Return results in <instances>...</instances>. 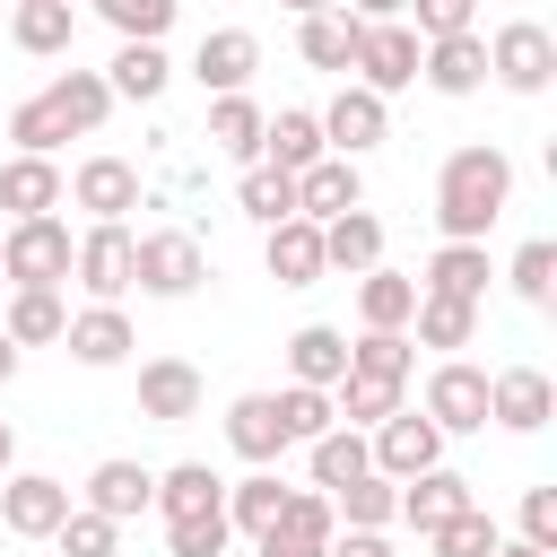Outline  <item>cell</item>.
Instances as JSON below:
<instances>
[{"label":"cell","instance_id":"6","mask_svg":"<svg viewBox=\"0 0 557 557\" xmlns=\"http://www.w3.org/2000/svg\"><path fill=\"white\" fill-rule=\"evenodd\" d=\"M131 218H87V235L70 244V278L87 287V305H122L131 296Z\"/></svg>","mask_w":557,"mask_h":557},{"label":"cell","instance_id":"30","mask_svg":"<svg viewBox=\"0 0 557 557\" xmlns=\"http://www.w3.org/2000/svg\"><path fill=\"white\" fill-rule=\"evenodd\" d=\"M409 313H418V278L409 270H357V331H409Z\"/></svg>","mask_w":557,"mask_h":557},{"label":"cell","instance_id":"9","mask_svg":"<svg viewBox=\"0 0 557 557\" xmlns=\"http://www.w3.org/2000/svg\"><path fill=\"white\" fill-rule=\"evenodd\" d=\"M70 505H78V496H70V479H52V470H9V479H0V531H9V540H52Z\"/></svg>","mask_w":557,"mask_h":557},{"label":"cell","instance_id":"1","mask_svg":"<svg viewBox=\"0 0 557 557\" xmlns=\"http://www.w3.org/2000/svg\"><path fill=\"white\" fill-rule=\"evenodd\" d=\"M513 209V157L496 139H470L435 165V235L444 244H487V226Z\"/></svg>","mask_w":557,"mask_h":557},{"label":"cell","instance_id":"53","mask_svg":"<svg viewBox=\"0 0 557 557\" xmlns=\"http://www.w3.org/2000/svg\"><path fill=\"white\" fill-rule=\"evenodd\" d=\"M17 357H26V348H17L9 331H0V383H17Z\"/></svg>","mask_w":557,"mask_h":557},{"label":"cell","instance_id":"40","mask_svg":"<svg viewBox=\"0 0 557 557\" xmlns=\"http://www.w3.org/2000/svg\"><path fill=\"white\" fill-rule=\"evenodd\" d=\"M278 505H287V479L278 470H244V479H226V522L252 540V531H270L278 522Z\"/></svg>","mask_w":557,"mask_h":557},{"label":"cell","instance_id":"8","mask_svg":"<svg viewBox=\"0 0 557 557\" xmlns=\"http://www.w3.org/2000/svg\"><path fill=\"white\" fill-rule=\"evenodd\" d=\"M444 444H453V435H444L426 409H409V400H400L383 426H366V453H374V470H383V479H418V470H435V461H444Z\"/></svg>","mask_w":557,"mask_h":557},{"label":"cell","instance_id":"45","mask_svg":"<svg viewBox=\"0 0 557 557\" xmlns=\"http://www.w3.org/2000/svg\"><path fill=\"white\" fill-rule=\"evenodd\" d=\"M87 9H96L122 44H165V26H174L183 0H87Z\"/></svg>","mask_w":557,"mask_h":557},{"label":"cell","instance_id":"17","mask_svg":"<svg viewBox=\"0 0 557 557\" xmlns=\"http://www.w3.org/2000/svg\"><path fill=\"white\" fill-rule=\"evenodd\" d=\"M61 348H70L87 374H104V366H122V357L139 348V331H131V313H122V305H78V313L61 322Z\"/></svg>","mask_w":557,"mask_h":557},{"label":"cell","instance_id":"49","mask_svg":"<svg viewBox=\"0 0 557 557\" xmlns=\"http://www.w3.org/2000/svg\"><path fill=\"white\" fill-rule=\"evenodd\" d=\"M400 17H409L418 44H435V35H470V26H479V0H409Z\"/></svg>","mask_w":557,"mask_h":557},{"label":"cell","instance_id":"43","mask_svg":"<svg viewBox=\"0 0 557 557\" xmlns=\"http://www.w3.org/2000/svg\"><path fill=\"white\" fill-rule=\"evenodd\" d=\"M226 548H235L226 505H200V513H174L165 522V557H226Z\"/></svg>","mask_w":557,"mask_h":557},{"label":"cell","instance_id":"19","mask_svg":"<svg viewBox=\"0 0 557 557\" xmlns=\"http://www.w3.org/2000/svg\"><path fill=\"white\" fill-rule=\"evenodd\" d=\"M418 78H426L435 96H479V87H487V35L470 26V35H435V44H418Z\"/></svg>","mask_w":557,"mask_h":557},{"label":"cell","instance_id":"42","mask_svg":"<svg viewBox=\"0 0 557 557\" xmlns=\"http://www.w3.org/2000/svg\"><path fill=\"white\" fill-rule=\"evenodd\" d=\"M235 209H244L252 226H278V218H296V174H278V165H244V183H235Z\"/></svg>","mask_w":557,"mask_h":557},{"label":"cell","instance_id":"56","mask_svg":"<svg viewBox=\"0 0 557 557\" xmlns=\"http://www.w3.org/2000/svg\"><path fill=\"white\" fill-rule=\"evenodd\" d=\"M287 17H313V9H339V0H278Z\"/></svg>","mask_w":557,"mask_h":557},{"label":"cell","instance_id":"3","mask_svg":"<svg viewBox=\"0 0 557 557\" xmlns=\"http://www.w3.org/2000/svg\"><path fill=\"white\" fill-rule=\"evenodd\" d=\"M200 278H209V252H200L191 226H157V235L131 244V287H139V296L183 305V296H200Z\"/></svg>","mask_w":557,"mask_h":557},{"label":"cell","instance_id":"5","mask_svg":"<svg viewBox=\"0 0 557 557\" xmlns=\"http://www.w3.org/2000/svg\"><path fill=\"white\" fill-rule=\"evenodd\" d=\"M487 78H496L505 96H548V78H557V35H548L540 17H505V26L487 35Z\"/></svg>","mask_w":557,"mask_h":557},{"label":"cell","instance_id":"52","mask_svg":"<svg viewBox=\"0 0 557 557\" xmlns=\"http://www.w3.org/2000/svg\"><path fill=\"white\" fill-rule=\"evenodd\" d=\"M339 9H348V17H366V26H383V17H400L409 0H339Z\"/></svg>","mask_w":557,"mask_h":557},{"label":"cell","instance_id":"46","mask_svg":"<svg viewBox=\"0 0 557 557\" xmlns=\"http://www.w3.org/2000/svg\"><path fill=\"white\" fill-rule=\"evenodd\" d=\"M505 287H513L522 305H557V244H548V235H531V244L505 261Z\"/></svg>","mask_w":557,"mask_h":557},{"label":"cell","instance_id":"32","mask_svg":"<svg viewBox=\"0 0 557 557\" xmlns=\"http://www.w3.org/2000/svg\"><path fill=\"white\" fill-rule=\"evenodd\" d=\"M339 374H348V331H339V322H305V331H287V383L331 392Z\"/></svg>","mask_w":557,"mask_h":557},{"label":"cell","instance_id":"11","mask_svg":"<svg viewBox=\"0 0 557 557\" xmlns=\"http://www.w3.org/2000/svg\"><path fill=\"white\" fill-rule=\"evenodd\" d=\"M331 531H339L331 496H322V487H287L278 522H270V531H252V557H322V548H331Z\"/></svg>","mask_w":557,"mask_h":557},{"label":"cell","instance_id":"20","mask_svg":"<svg viewBox=\"0 0 557 557\" xmlns=\"http://www.w3.org/2000/svg\"><path fill=\"white\" fill-rule=\"evenodd\" d=\"M226 444H235V461H252V470H278V453H287L278 392H235V400H226Z\"/></svg>","mask_w":557,"mask_h":557},{"label":"cell","instance_id":"27","mask_svg":"<svg viewBox=\"0 0 557 557\" xmlns=\"http://www.w3.org/2000/svg\"><path fill=\"white\" fill-rule=\"evenodd\" d=\"M104 87H113V104H157V96L174 87V61H165V44H113V61H104Z\"/></svg>","mask_w":557,"mask_h":557},{"label":"cell","instance_id":"57","mask_svg":"<svg viewBox=\"0 0 557 557\" xmlns=\"http://www.w3.org/2000/svg\"><path fill=\"white\" fill-rule=\"evenodd\" d=\"M0 113H9V96H0Z\"/></svg>","mask_w":557,"mask_h":557},{"label":"cell","instance_id":"10","mask_svg":"<svg viewBox=\"0 0 557 557\" xmlns=\"http://www.w3.org/2000/svg\"><path fill=\"white\" fill-rule=\"evenodd\" d=\"M383 139H392V96H374V87L348 78V87L322 104V148H331V157H374Z\"/></svg>","mask_w":557,"mask_h":557},{"label":"cell","instance_id":"15","mask_svg":"<svg viewBox=\"0 0 557 557\" xmlns=\"http://www.w3.org/2000/svg\"><path fill=\"white\" fill-rule=\"evenodd\" d=\"M252 70H261V35H252V26H209V35L191 44V78H200L209 96L252 87Z\"/></svg>","mask_w":557,"mask_h":557},{"label":"cell","instance_id":"50","mask_svg":"<svg viewBox=\"0 0 557 557\" xmlns=\"http://www.w3.org/2000/svg\"><path fill=\"white\" fill-rule=\"evenodd\" d=\"M513 540L557 548V487H522V531H513Z\"/></svg>","mask_w":557,"mask_h":557},{"label":"cell","instance_id":"33","mask_svg":"<svg viewBox=\"0 0 557 557\" xmlns=\"http://www.w3.org/2000/svg\"><path fill=\"white\" fill-rule=\"evenodd\" d=\"M461 505H479V496H470V479H461V470H444V461H435V470H418V479H400V522H409L418 540H426L444 513H461Z\"/></svg>","mask_w":557,"mask_h":557},{"label":"cell","instance_id":"51","mask_svg":"<svg viewBox=\"0 0 557 557\" xmlns=\"http://www.w3.org/2000/svg\"><path fill=\"white\" fill-rule=\"evenodd\" d=\"M322 557H392V540H383V531H348V522H339Z\"/></svg>","mask_w":557,"mask_h":557},{"label":"cell","instance_id":"38","mask_svg":"<svg viewBox=\"0 0 557 557\" xmlns=\"http://www.w3.org/2000/svg\"><path fill=\"white\" fill-rule=\"evenodd\" d=\"M200 505H226V479L209 470V461H174V470H157V496H148V513H200Z\"/></svg>","mask_w":557,"mask_h":557},{"label":"cell","instance_id":"35","mask_svg":"<svg viewBox=\"0 0 557 557\" xmlns=\"http://www.w3.org/2000/svg\"><path fill=\"white\" fill-rule=\"evenodd\" d=\"M409 339H418V348H444V357H461V348L479 339V305H461V296H426V287H418Z\"/></svg>","mask_w":557,"mask_h":557},{"label":"cell","instance_id":"47","mask_svg":"<svg viewBox=\"0 0 557 557\" xmlns=\"http://www.w3.org/2000/svg\"><path fill=\"white\" fill-rule=\"evenodd\" d=\"M113 540H122V522H113V513H96V505H70V513H61V531H52V548H61V557H113Z\"/></svg>","mask_w":557,"mask_h":557},{"label":"cell","instance_id":"48","mask_svg":"<svg viewBox=\"0 0 557 557\" xmlns=\"http://www.w3.org/2000/svg\"><path fill=\"white\" fill-rule=\"evenodd\" d=\"M278 426H287V444H313L322 426H339V409H331V392L287 383V392H278Z\"/></svg>","mask_w":557,"mask_h":557},{"label":"cell","instance_id":"44","mask_svg":"<svg viewBox=\"0 0 557 557\" xmlns=\"http://www.w3.org/2000/svg\"><path fill=\"white\" fill-rule=\"evenodd\" d=\"M505 531H496V513L487 505H461V513H444L435 531H426V557H487Z\"/></svg>","mask_w":557,"mask_h":557},{"label":"cell","instance_id":"7","mask_svg":"<svg viewBox=\"0 0 557 557\" xmlns=\"http://www.w3.org/2000/svg\"><path fill=\"white\" fill-rule=\"evenodd\" d=\"M418 409H426L444 435H487V366H470V357H435Z\"/></svg>","mask_w":557,"mask_h":557},{"label":"cell","instance_id":"14","mask_svg":"<svg viewBox=\"0 0 557 557\" xmlns=\"http://www.w3.org/2000/svg\"><path fill=\"white\" fill-rule=\"evenodd\" d=\"M548 409H557V392H548L540 366H496V374H487V426H505V435H540Z\"/></svg>","mask_w":557,"mask_h":557},{"label":"cell","instance_id":"36","mask_svg":"<svg viewBox=\"0 0 557 557\" xmlns=\"http://www.w3.org/2000/svg\"><path fill=\"white\" fill-rule=\"evenodd\" d=\"M331 513H339L348 531H392V522H400V479H383V470H357L348 487H331Z\"/></svg>","mask_w":557,"mask_h":557},{"label":"cell","instance_id":"26","mask_svg":"<svg viewBox=\"0 0 557 557\" xmlns=\"http://www.w3.org/2000/svg\"><path fill=\"white\" fill-rule=\"evenodd\" d=\"M313 157H331V148H322V113H313V104L261 113V165H278V174H305Z\"/></svg>","mask_w":557,"mask_h":557},{"label":"cell","instance_id":"18","mask_svg":"<svg viewBox=\"0 0 557 557\" xmlns=\"http://www.w3.org/2000/svg\"><path fill=\"white\" fill-rule=\"evenodd\" d=\"M70 200V174H61V157H0V218H52Z\"/></svg>","mask_w":557,"mask_h":557},{"label":"cell","instance_id":"55","mask_svg":"<svg viewBox=\"0 0 557 557\" xmlns=\"http://www.w3.org/2000/svg\"><path fill=\"white\" fill-rule=\"evenodd\" d=\"M9 470H17V426L0 418V479H9Z\"/></svg>","mask_w":557,"mask_h":557},{"label":"cell","instance_id":"28","mask_svg":"<svg viewBox=\"0 0 557 557\" xmlns=\"http://www.w3.org/2000/svg\"><path fill=\"white\" fill-rule=\"evenodd\" d=\"M383 261V218L357 200V209H339V218H322V270H374Z\"/></svg>","mask_w":557,"mask_h":557},{"label":"cell","instance_id":"31","mask_svg":"<svg viewBox=\"0 0 557 557\" xmlns=\"http://www.w3.org/2000/svg\"><path fill=\"white\" fill-rule=\"evenodd\" d=\"M61 322H70L61 287H0V331H9L17 348H52Z\"/></svg>","mask_w":557,"mask_h":557},{"label":"cell","instance_id":"23","mask_svg":"<svg viewBox=\"0 0 557 557\" xmlns=\"http://www.w3.org/2000/svg\"><path fill=\"white\" fill-rule=\"evenodd\" d=\"M200 139H209V157H226V165H261V104H252V87H235V96H209V122H200Z\"/></svg>","mask_w":557,"mask_h":557},{"label":"cell","instance_id":"21","mask_svg":"<svg viewBox=\"0 0 557 557\" xmlns=\"http://www.w3.org/2000/svg\"><path fill=\"white\" fill-rule=\"evenodd\" d=\"M148 496H157V470L131 461V453H104V461L87 470V487H78V505H96V513H113V522H139Z\"/></svg>","mask_w":557,"mask_h":557},{"label":"cell","instance_id":"22","mask_svg":"<svg viewBox=\"0 0 557 557\" xmlns=\"http://www.w3.org/2000/svg\"><path fill=\"white\" fill-rule=\"evenodd\" d=\"M9 44L26 61H61L78 44V0H17L9 9Z\"/></svg>","mask_w":557,"mask_h":557},{"label":"cell","instance_id":"58","mask_svg":"<svg viewBox=\"0 0 557 557\" xmlns=\"http://www.w3.org/2000/svg\"><path fill=\"white\" fill-rule=\"evenodd\" d=\"M0 287H9V278H0Z\"/></svg>","mask_w":557,"mask_h":557},{"label":"cell","instance_id":"13","mask_svg":"<svg viewBox=\"0 0 557 557\" xmlns=\"http://www.w3.org/2000/svg\"><path fill=\"white\" fill-rule=\"evenodd\" d=\"M200 400H209V383L191 357H139V418L148 426H191Z\"/></svg>","mask_w":557,"mask_h":557},{"label":"cell","instance_id":"37","mask_svg":"<svg viewBox=\"0 0 557 557\" xmlns=\"http://www.w3.org/2000/svg\"><path fill=\"white\" fill-rule=\"evenodd\" d=\"M305 470H313V487L331 496V487H348L357 470H374V453H366V426H322L313 444H305Z\"/></svg>","mask_w":557,"mask_h":557},{"label":"cell","instance_id":"54","mask_svg":"<svg viewBox=\"0 0 557 557\" xmlns=\"http://www.w3.org/2000/svg\"><path fill=\"white\" fill-rule=\"evenodd\" d=\"M487 557H557V548H531V540H496Z\"/></svg>","mask_w":557,"mask_h":557},{"label":"cell","instance_id":"25","mask_svg":"<svg viewBox=\"0 0 557 557\" xmlns=\"http://www.w3.org/2000/svg\"><path fill=\"white\" fill-rule=\"evenodd\" d=\"M261 261H270L278 287H313V278H331V270H322V226H313V218H278V226H261Z\"/></svg>","mask_w":557,"mask_h":557},{"label":"cell","instance_id":"41","mask_svg":"<svg viewBox=\"0 0 557 557\" xmlns=\"http://www.w3.org/2000/svg\"><path fill=\"white\" fill-rule=\"evenodd\" d=\"M400 400H409V383H374V374H339V383H331V409H339V426H383Z\"/></svg>","mask_w":557,"mask_h":557},{"label":"cell","instance_id":"12","mask_svg":"<svg viewBox=\"0 0 557 557\" xmlns=\"http://www.w3.org/2000/svg\"><path fill=\"white\" fill-rule=\"evenodd\" d=\"M348 78H357V87H374V96H400V87H418V35H409V17H383V26H366V35H357V61H348Z\"/></svg>","mask_w":557,"mask_h":557},{"label":"cell","instance_id":"2","mask_svg":"<svg viewBox=\"0 0 557 557\" xmlns=\"http://www.w3.org/2000/svg\"><path fill=\"white\" fill-rule=\"evenodd\" d=\"M104 113H113L104 70H52V78H44V96H26V104H9V113H0V131H9L26 157H61L70 139H96V131H104Z\"/></svg>","mask_w":557,"mask_h":557},{"label":"cell","instance_id":"34","mask_svg":"<svg viewBox=\"0 0 557 557\" xmlns=\"http://www.w3.org/2000/svg\"><path fill=\"white\" fill-rule=\"evenodd\" d=\"M357 35H366V17H348V9H313V17H296V52H305L313 70H331V78H348Z\"/></svg>","mask_w":557,"mask_h":557},{"label":"cell","instance_id":"29","mask_svg":"<svg viewBox=\"0 0 557 557\" xmlns=\"http://www.w3.org/2000/svg\"><path fill=\"white\" fill-rule=\"evenodd\" d=\"M487 244H435L426 252V270H418V287L426 296H461V305H487Z\"/></svg>","mask_w":557,"mask_h":557},{"label":"cell","instance_id":"4","mask_svg":"<svg viewBox=\"0 0 557 557\" xmlns=\"http://www.w3.org/2000/svg\"><path fill=\"white\" fill-rule=\"evenodd\" d=\"M70 226H61V209L52 218H9L0 226V278L9 287H70Z\"/></svg>","mask_w":557,"mask_h":557},{"label":"cell","instance_id":"16","mask_svg":"<svg viewBox=\"0 0 557 557\" xmlns=\"http://www.w3.org/2000/svg\"><path fill=\"white\" fill-rule=\"evenodd\" d=\"M70 209H87V218H131V209H148V183H139L131 157H87V165L70 174Z\"/></svg>","mask_w":557,"mask_h":557},{"label":"cell","instance_id":"24","mask_svg":"<svg viewBox=\"0 0 557 557\" xmlns=\"http://www.w3.org/2000/svg\"><path fill=\"white\" fill-rule=\"evenodd\" d=\"M366 200V165L357 157H313L305 174H296V218H339V209H357Z\"/></svg>","mask_w":557,"mask_h":557},{"label":"cell","instance_id":"39","mask_svg":"<svg viewBox=\"0 0 557 557\" xmlns=\"http://www.w3.org/2000/svg\"><path fill=\"white\" fill-rule=\"evenodd\" d=\"M348 374L409 383V374H418V339H409V331H357V339H348Z\"/></svg>","mask_w":557,"mask_h":557}]
</instances>
